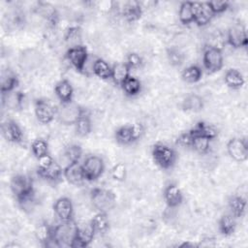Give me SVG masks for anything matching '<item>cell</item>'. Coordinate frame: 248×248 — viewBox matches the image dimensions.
<instances>
[{
	"label": "cell",
	"mask_w": 248,
	"mask_h": 248,
	"mask_svg": "<svg viewBox=\"0 0 248 248\" xmlns=\"http://www.w3.org/2000/svg\"><path fill=\"white\" fill-rule=\"evenodd\" d=\"M10 187L16 201L22 206L34 202V187L31 177L24 174H16L11 179Z\"/></svg>",
	"instance_id": "1"
},
{
	"label": "cell",
	"mask_w": 248,
	"mask_h": 248,
	"mask_svg": "<svg viewBox=\"0 0 248 248\" xmlns=\"http://www.w3.org/2000/svg\"><path fill=\"white\" fill-rule=\"evenodd\" d=\"M78 226L71 219L69 221H61L59 225L52 227V238L58 247H71L73 241L76 239Z\"/></svg>",
	"instance_id": "2"
},
{
	"label": "cell",
	"mask_w": 248,
	"mask_h": 248,
	"mask_svg": "<svg viewBox=\"0 0 248 248\" xmlns=\"http://www.w3.org/2000/svg\"><path fill=\"white\" fill-rule=\"evenodd\" d=\"M90 198L93 206L98 210V212H108L114 207L116 202L114 193L103 188H94L91 191Z\"/></svg>",
	"instance_id": "3"
},
{
	"label": "cell",
	"mask_w": 248,
	"mask_h": 248,
	"mask_svg": "<svg viewBox=\"0 0 248 248\" xmlns=\"http://www.w3.org/2000/svg\"><path fill=\"white\" fill-rule=\"evenodd\" d=\"M152 157L155 163L162 169H170L176 160L175 151L163 143H156L152 148Z\"/></svg>",
	"instance_id": "4"
},
{
	"label": "cell",
	"mask_w": 248,
	"mask_h": 248,
	"mask_svg": "<svg viewBox=\"0 0 248 248\" xmlns=\"http://www.w3.org/2000/svg\"><path fill=\"white\" fill-rule=\"evenodd\" d=\"M84 111V108L71 101L68 103H61L60 107L56 109V115L61 123L65 125H75L77 120Z\"/></svg>",
	"instance_id": "5"
},
{
	"label": "cell",
	"mask_w": 248,
	"mask_h": 248,
	"mask_svg": "<svg viewBox=\"0 0 248 248\" xmlns=\"http://www.w3.org/2000/svg\"><path fill=\"white\" fill-rule=\"evenodd\" d=\"M202 62L207 73L213 74L220 71L224 63V58H223V53L221 48L206 46L203 51Z\"/></svg>",
	"instance_id": "6"
},
{
	"label": "cell",
	"mask_w": 248,
	"mask_h": 248,
	"mask_svg": "<svg viewBox=\"0 0 248 248\" xmlns=\"http://www.w3.org/2000/svg\"><path fill=\"white\" fill-rule=\"evenodd\" d=\"M81 165L85 179L88 181L98 179L103 174L105 170V164L103 159L95 155L87 157Z\"/></svg>",
	"instance_id": "7"
},
{
	"label": "cell",
	"mask_w": 248,
	"mask_h": 248,
	"mask_svg": "<svg viewBox=\"0 0 248 248\" xmlns=\"http://www.w3.org/2000/svg\"><path fill=\"white\" fill-rule=\"evenodd\" d=\"M66 58L78 72L84 73L88 61V51L82 45L70 47L66 52Z\"/></svg>",
	"instance_id": "8"
},
{
	"label": "cell",
	"mask_w": 248,
	"mask_h": 248,
	"mask_svg": "<svg viewBox=\"0 0 248 248\" xmlns=\"http://www.w3.org/2000/svg\"><path fill=\"white\" fill-rule=\"evenodd\" d=\"M227 40L233 48L245 47L248 43L245 26L241 22L233 23L228 30Z\"/></svg>",
	"instance_id": "9"
},
{
	"label": "cell",
	"mask_w": 248,
	"mask_h": 248,
	"mask_svg": "<svg viewBox=\"0 0 248 248\" xmlns=\"http://www.w3.org/2000/svg\"><path fill=\"white\" fill-rule=\"evenodd\" d=\"M227 151L236 162H244L248 158V143L246 139L233 138L227 143Z\"/></svg>",
	"instance_id": "10"
},
{
	"label": "cell",
	"mask_w": 248,
	"mask_h": 248,
	"mask_svg": "<svg viewBox=\"0 0 248 248\" xmlns=\"http://www.w3.org/2000/svg\"><path fill=\"white\" fill-rule=\"evenodd\" d=\"M56 109L49 101L46 99H38L35 102V114L37 119L43 124L50 123L55 115Z\"/></svg>",
	"instance_id": "11"
},
{
	"label": "cell",
	"mask_w": 248,
	"mask_h": 248,
	"mask_svg": "<svg viewBox=\"0 0 248 248\" xmlns=\"http://www.w3.org/2000/svg\"><path fill=\"white\" fill-rule=\"evenodd\" d=\"M193 11L194 22L199 26H204L208 24L214 16L208 2H193Z\"/></svg>",
	"instance_id": "12"
},
{
	"label": "cell",
	"mask_w": 248,
	"mask_h": 248,
	"mask_svg": "<svg viewBox=\"0 0 248 248\" xmlns=\"http://www.w3.org/2000/svg\"><path fill=\"white\" fill-rule=\"evenodd\" d=\"M63 175L69 183L76 186L81 185L84 180H86L83 173L82 165L79 164V161L68 164L63 169Z\"/></svg>",
	"instance_id": "13"
},
{
	"label": "cell",
	"mask_w": 248,
	"mask_h": 248,
	"mask_svg": "<svg viewBox=\"0 0 248 248\" xmlns=\"http://www.w3.org/2000/svg\"><path fill=\"white\" fill-rule=\"evenodd\" d=\"M95 232H95L91 222L87 223V224H83L82 226H78L76 239L73 241L71 247L82 248V247L88 246L92 242Z\"/></svg>",
	"instance_id": "14"
},
{
	"label": "cell",
	"mask_w": 248,
	"mask_h": 248,
	"mask_svg": "<svg viewBox=\"0 0 248 248\" xmlns=\"http://www.w3.org/2000/svg\"><path fill=\"white\" fill-rule=\"evenodd\" d=\"M1 131L6 140L14 143H20L22 141L23 134L16 121L12 119L6 120L1 125Z\"/></svg>",
	"instance_id": "15"
},
{
	"label": "cell",
	"mask_w": 248,
	"mask_h": 248,
	"mask_svg": "<svg viewBox=\"0 0 248 248\" xmlns=\"http://www.w3.org/2000/svg\"><path fill=\"white\" fill-rule=\"evenodd\" d=\"M53 210L61 221H69L73 219L74 206L72 201L67 197H62L56 200L53 204Z\"/></svg>",
	"instance_id": "16"
},
{
	"label": "cell",
	"mask_w": 248,
	"mask_h": 248,
	"mask_svg": "<svg viewBox=\"0 0 248 248\" xmlns=\"http://www.w3.org/2000/svg\"><path fill=\"white\" fill-rule=\"evenodd\" d=\"M164 199L168 206L170 208H173L181 204L183 201V195L177 185L170 183L165 188Z\"/></svg>",
	"instance_id": "17"
},
{
	"label": "cell",
	"mask_w": 248,
	"mask_h": 248,
	"mask_svg": "<svg viewBox=\"0 0 248 248\" xmlns=\"http://www.w3.org/2000/svg\"><path fill=\"white\" fill-rule=\"evenodd\" d=\"M18 85L17 75L11 69H6L2 71L1 74V93L7 94L16 89Z\"/></svg>",
	"instance_id": "18"
},
{
	"label": "cell",
	"mask_w": 248,
	"mask_h": 248,
	"mask_svg": "<svg viewBox=\"0 0 248 248\" xmlns=\"http://www.w3.org/2000/svg\"><path fill=\"white\" fill-rule=\"evenodd\" d=\"M38 175L49 182L56 183L60 181L63 175V169L62 167L57 163L53 162L48 168L46 169H38L37 170Z\"/></svg>",
	"instance_id": "19"
},
{
	"label": "cell",
	"mask_w": 248,
	"mask_h": 248,
	"mask_svg": "<svg viewBox=\"0 0 248 248\" xmlns=\"http://www.w3.org/2000/svg\"><path fill=\"white\" fill-rule=\"evenodd\" d=\"M121 13L127 21L134 22L140 18L142 15V8L139 1H128L124 4Z\"/></svg>",
	"instance_id": "20"
},
{
	"label": "cell",
	"mask_w": 248,
	"mask_h": 248,
	"mask_svg": "<svg viewBox=\"0 0 248 248\" xmlns=\"http://www.w3.org/2000/svg\"><path fill=\"white\" fill-rule=\"evenodd\" d=\"M3 105L10 109H20L24 103V94L21 91H12L7 94H3Z\"/></svg>",
	"instance_id": "21"
},
{
	"label": "cell",
	"mask_w": 248,
	"mask_h": 248,
	"mask_svg": "<svg viewBox=\"0 0 248 248\" xmlns=\"http://www.w3.org/2000/svg\"><path fill=\"white\" fill-rule=\"evenodd\" d=\"M54 91L58 99L61 103H68L71 102L73 99L74 89L72 84L67 79H62L55 84Z\"/></svg>",
	"instance_id": "22"
},
{
	"label": "cell",
	"mask_w": 248,
	"mask_h": 248,
	"mask_svg": "<svg viewBox=\"0 0 248 248\" xmlns=\"http://www.w3.org/2000/svg\"><path fill=\"white\" fill-rule=\"evenodd\" d=\"M38 11L50 26H55L57 24L59 16L56 9L51 4L40 2L38 6Z\"/></svg>",
	"instance_id": "23"
},
{
	"label": "cell",
	"mask_w": 248,
	"mask_h": 248,
	"mask_svg": "<svg viewBox=\"0 0 248 248\" xmlns=\"http://www.w3.org/2000/svg\"><path fill=\"white\" fill-rule=\"evenodd\" d=\"M130 67L126 63H116L111 67V79L116 85L121 84L131 76Z\"/></svg>",
	"instance_id": "24"
},
{
	"label": "cell",
	"mask_w": 248,
	"mask_h": 248,
	"mask_svg": "<svg viewBox=\"0 0 248 248\" xmlns=\"http://www.w3.org/2000/svg\"><path fill=\"white\" fill-rule=\"evenodd\" d=\"M190 131L195 135L205 137L210 140L215 139L218 136V130L213 125L207 124V123L202 122V121L198 122L195 125V127L193 129H191Z\"/></svg>",
	"instance_id": "25"
},
{
	"label": "cell",
	"mask_w": 248,
	"mask_h": 248,
	"mask_svg": "<svg viewBox=\"0 0 248 248\" xmlns=\"http://www.w3.org/2000/svg\"><path fill=\"white\" fill-rule=\"evenodd\" d=\"M92 72L102 79L111 78V67L102 58H97L92 64Z\"/></svg>",
	"instance_id": "26"
},
{
	"label": "cell",
	"mask_w": 248,
	"mask_h": 248,
	"mask_svg": "<svg viewBox=\"0 0 248 248\" xmlns=\"http://www.w3.org/2000/svg\"><path fill=\"white\" fill-rule=\"evenodd\" d=\"M229 207L231 214L234 218H240L246 210V201L240 196H232L229 200Z\"/></svg>",
	"instance_id": "27"
},
{
	"label": "cell",
	"mask_w": 248,
	"mask_h": 248,
	"mask_svg": "<svg viewBox=\"0 0 248 248\" xmlns=\"http://www.w3.org/2000/svg\"><path fill=\"white\" fill-rule=\"evenodd\" d=\"M225 82L229 87L232 89H237L243 86L245 80L239 71H237L236 69H230L225 74Z\"/></svg>",
	"instance_id": "28"
},
{
	"label": "cell",
	"mask_w": 248,
	"mask_h": 248,
	"mask_svg": "<svg viewBox=\"0 0 248 248\" xmlns=\"http://www.w3.org/2000/svg\"><path fill=\"white\" fill-rule=\"evenodd\" d=\"M76 132L80 137H85L88 134H90L92 129V123L89 114L86 112V110L79 116V118L75 123Z\"/></svg>",
	"instance_id": "29"
},
{
	"label": "cell",
	"mask_w": 248,
	"mask_h": 248,
	"mask_svg": "<svg viewBox=\"0 0 248 248\" xmlns=\"http://www.w3.org/2000/svg\"><path fill=\"white\" fill-rule=\"evenodd\" d=\"M121 88L124 93L129 97H134L138 95L141 90V82L137 78L130 76L122 84Z\"/></svg>",
	"instance_id": "30"
},
{
	"label": "cell",
	"mask_w": 248,
	"mask_h": 248,
	"mask_svg": "<svg viewBox=\"0 0 248 248\" xmlns=\"http://www.w3.org/2000/svg\"><path fill=\"white\" fill-rule=\"evenodd\" d=\"M203 108V100L197 94L188 95L182 102V108L187 111H200Z\"/></svg>",
	"instance_id": "31"
},
{
	"label": "cell",
	"mask_w": 248,
	"mask_h": 248,
	"mask_svg": "<svg viewBox=\"0 0 248 248\" xmlns=\"http://www.w3.org/2000/svg\"><path fill=\"white\" fill-rule=\"evenodd\" d=\"M235 219L232 214L223 215L219 220V231L225 236L232 234L235 231Z\"/></svg>",
	"instance_id": "32"
},
{
	"label": "cell",
	"mask_w": 248,
	"mask_h": 248,
	"mask_svg": "<svg viewBox=\"0 0 248 248\" xmlns=\"http://www.w3.org/2000/svg\"><path fill=\"white\" fill-rule=\"evenodd\" d=\"M202 70L198 65L188 66L181 73L182 79L188 83L198 82L202 78Z\"/></svg>",
	"instance_id": "33"
},
{
	"label": "cell",
	"mask_w": 248,
	"mask_h": 248,
	"mask_svg": "<svg viewBox=\"0 0 248 248\" xmlns=\"http://www.w3.org/2000/svg\"><path fill=\"white\" fill-rule=\"evenodd\" d=\"M179 21L183 24H190L194 22V11L193 2L185 1L182 2L178 11Z\"/></svg>",
	"instance_id": "34"
},
{
	"label": "cell",
	"mask_w": 248,
	"mask_h": 248,
	"mask_svg": "<svg viewBox=\"0 0 248 248\" xmlns=\"http://www.w3.org/2000/svg\"><path fill=\"white\" fill-rule=\"evenodd\" d=\"M19 64L21 68H25L31 70L35 68L39 64V53L34 50H27L22 52L19 59Z\"/></svg>",
	"instance_id": "35"
},
{
	"label": "cell",
	"mask_w": 248,
	"mask_h": 248,
	"mask_svg": "<svg viewBox=\"0 0 248 248\" xmlns=\"http://www.w3.org/2000/svg\"><path fill=\"white\" fill-rule=\"evenodd\" d=\"M91 224L95 232L99 233L106 232L109 228V222H108L107 213L105 212H98L91 220Z\"/></svg>",
	"instance_id": "36"
},
{
	"label": "cell",
	"mask_w": 248,
	"mask_h": 248,
	"mask_svg": "<svg viewBox=\"0 0 248 248\" xmlns=\"http://www.w3.org/2000/svg\"><path fill=\"white\" fill-rule=\"evenodd\" d=\"M35 234L37 239L46 246L52 238V227L47 223H42L37 227Z\"/></svg>",
	"instance_id": "37"
},
{
	"label": "cell",
	"mask_w": 248,
	"mask_h": 248,
	"mask_svg": "<svg viewBox=\"0 0 248 248\" xmlns=\"http://www.w3.org/2000/svg\"><path fill=\"white\" fill-rule=\"evenodd\" d=\"M192 135H193V142H192L191 147H193L197 152H199L201 154L207 153L209 150V147H210V140H208L207 138L202 137V136L195 135L193 133H192Z\"/></svg>",
	"instance_id": "38"
},
{
	"label": "cell",
	"mask_w": 248,
	"mask_h": 248,
	"mask_svg": "<svg viewBox=\"0 0 248 248\" xmlns=\"http://www.w3.org/2000/svg\"><path fill=\"white\" fill-rule=\"evenodd\" d=\"M81 40V29L78 26H72L65 33V41L70 44V47L79 46Z\"/></svg>",
	"instance_id": "39"
},
{
	"label": "cell",
	"mask_w": 248,
	"mask_h": 248,
	"mask_svg": "<svg viewBox=\"0 0 248 248\" xmlns=\"http://www.w3.org/2000/svg\"><path fill=\"white\" fill-rule=\"evenodd\" d=\"M167 57L170 65L180 66L184 61V53L176 46H170L167 49Z\"/></svg>",
	"instance_id": "40"
},
{
	"label": "cell",
	"mask_w": 248,
	"mask_h": 248,
	"mask_svg": "<svg viewBox=\"0 0 248 248\" xmlns=\"http://www.w3.org/2000/svg\"><path fill=\"white\" fill-rule=\"evenodd\" d=\"M81 154H82L81 147L78 144H71L67 146L64 150V157L68 164L73 162H78L81 157Z\"/></svg>",
	"instance_id": "41"
},
{
	"label": "cell",
	"mask_w": 248,
	"mask_h": 248,
	"mask_svg": "<svg viewBox=\"0 0 248 248\" xmlns=\"http://www.w3.org/2000/svg\"><path fill=\"white\" fill-rule=\"evenodd\" d=\"M115 140L118 143L126 145L133 142L131 127L130 126H122L115 132Z\"/></svg>",
	"instance_id": "42"
},
{
	"label": "cell",
	"mask_w": 248,
	"mask_h": 248,
	"mask_svg": "<svg viewBox=\"0 0 248 248\" xmlns=\"http://www.w3.org/2000/svg\"><path fill=\"white\" fill-rule=\"evenodd\" d=\"M31 150L34 156L38 159L48 153V144L43 139H37L32 142Z\"/></svg>",
	"instance_id": "43"
},
{
	"label": "cell",
	"mask_w": 248,
	"mask_h": 248,
	"mask_svg": "<svg viewBox=\"0 0 248 248\" xmlns=\"http://www.w3.org/2000/svg\"><path fill=\"white\" fill-rule=\"evenodd\" d=\"M110 174L112 178L116 181H124L126 178V167L123 163L115 164L111 170Z\"/></svg>",
	"instance_id": "44"
},
{
	"label": "cell",
	"mask_w": 248,
	"mask_h": 248,
	"mask_svg": "<svg viewBox=\"0 0 248 248\" xmlns=\"http://www.w3.org/2000/svg\"><path fill=\"white\" fill-rule=\"evenodd\" d=\"M126 64L130 67V69L140 68L142 65V58L136 52H130L127 55Z\"/></svg>",
	"instance_id": "45"
},
{
	"label": "cell",
	"mask_w": 248,
	"mask_h": 248,
	"mask_svg": "<svg viewBox=\"0 0 248 248\" xmlns=\"http://www.w3.org/2000/svg\"><path fill=\"white\" fill-rule=\"evenodd\" d=\"M208 5L214 15L224 13L229 8V2L228 1H210L208 2Z\"/></svg>",
	"instance_id": "46"
},
{
	"label": "cell",
	"mask_w": 248,
	"mask_h": 248,
	"mask_svg": "<svg viewBox=\"0 0 248 248\" xmlns=\"http://www.w3.org/2000/svg\"><path fill=\"white\" fill-rule=\"evenodd\" d=\"M192 142H193V135L190 131L186 133H182L176 140V143L184 147H191Z\"/></svg>",
	"instance_id": "47"
},
{
	"label": "cell",
	"mask_w": 248,
	"mask_h": 248,
	"mask_svg": "<svg viewBox=\"0 0 248 248\" xmlns=\"http://www.w3.org/2000/svg\"><path fill=\"white\" fill-rule=\"evenodd\" d=\"M130 127H131V133H132L133 140L136 141V140H140L142 137L143 133H144V127L142 126V124H140V123H134Z\"/></svg>",
	"instance_id": "48"
},
{
	"label": "cell",
	"mask_w": 248,
	"mask_h": 248,
	"mask_svg": "<svg viewBox=\"0 0 248 248\" xmlns=\"http://www.w3.org/2000/svg\"><path fill=\"white\" fill-rule=\"evenodd\" d=\"M54 162L53 158L47 153L40 158H38V169H46Z\"/></svg>",
	"instance_id": "49"
}]
</instances>
